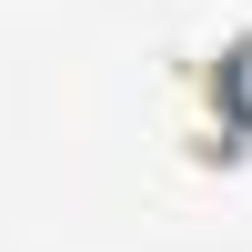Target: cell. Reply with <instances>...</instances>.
Instances as JSON below:
<instances>
[{
	"instance_id": "1",
	"label": "cell",
	"mask_w": 252,
	"mask_h": 252,
	"mask_svg": "<svg viewBox=\"0 0 252 252\" xmlns=\"http://www.w3.org/2000/svg\"><path fill=\"white\" fill-rule=\"evenodd\" d=\"M182 91H192V111H182L192 161L202 172H242L252 161V20H232L202 61H182Z\"/></svg>"
}]
</instances>
